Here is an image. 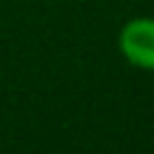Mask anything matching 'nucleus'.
<instances>
[{"mask_svg":"<svg viewBox=\"0 0 154 154\" xmlns=\"http://www.w3.org/2000/svg\"><path fill=\"white\" fill-rule=\"evenodd\" d=\"M118 48L132 67L154 72V17L128 19L118 34Z\"/></svg>","mask_w":154,"mask_h":154,"instance_id":"obj_1","label":"nucleus"}]
</instances>
